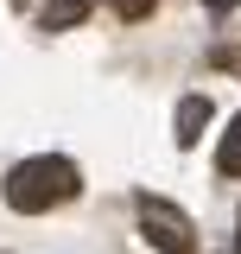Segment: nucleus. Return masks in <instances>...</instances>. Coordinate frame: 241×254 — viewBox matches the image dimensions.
I'll return each instance as SVG.
<instances>
[{"instance_id":"0eeeda50","label":"nucleus","mask_w":241,"mask_h":254,"mask_svg":"<svg viewBox=\"0 0 241 254\" xmlns=\"http://www.w3.org/2000/svg\"><path fill=\"white\" fill-rule=\"evenodd\" d=\"M115 6H120V19H140V13H146L152 0H115Z\"/></svg>"},{"instance_id":"f03ea898","label":"nucleus","mask_w":241,"mask_h":254,"mask_svg":"<svg viewBox=\"0 0 241 254\" xmlns=\"http://www.w3.org/2000/svg\"><path fill=\"white\" fill-rule=\"evenodd\" d=\"M140 235H146L159 254H197L190 216H184L178 203H165V197H140Z\"/></svg>"},{"instance_id":"6e6552de","label":"nucleus","mask_w":241,"mask_h":254,"mask_svg":"<svg viewBox=\"0 0 241 254\" xmlns=\"http://www.w3.org/2000/svg\"><path fill=\"white\" fill-rule=\"evenodd\" d=\"M203 6H210V13H235L241 0H203Z\"/></svg>"},{"instance_id":"423d86ee","label":"nucleus","mask_w":241,"mask_h":254,"mask_svg":"<svg viewBox=\"0 0 241 254\" xmlns=\"http://www.w3.org/2000/svg\"><path fill=\"white\" fill-rule=\"evenodd\" d=\"M216 70H241V45H216Z\"/></svg>"},{"instance_id":"7ed1b4c3","label":"nucleus","mask_w":241,"mask_h":254,"mask_svg":"<svg viewBox=\"0 0 241 254\" xmlns=\"http://www.w3.org/2000/svg\"><path fill=\"white\" fill-rule=\"evenodd\" d=\"M210 95H184L178 102V127H172V140H178V146H197V140H203V127H210Z\"/></svg>"},{"instance_id":"f257e3e1","label":"nucleus","mask_w":241,"mask_h":254,"mask_svg":"<svg viewBox=\"0 0 241 254\" xmlns=\"http://www.w3.org/2000/svg\"><path fill=\"white\" fill-rule=\"evenodd\" d=\"M83 190V172L70 165L63 153H38V159H19L13 172H6V203L19 210V216H45V210H58Z\"/></svg>"},{"instance_id":"1a4fd4ad","label":"nucleus","mask_w":241,"mask_h":254,"mask_svg":"<svg viewBox=\"0 0 241 254\" xmlns=\"http://www.w3.org/2000/svg\"><path fill=\"white\" fill-rule=\"evenodd\" d=\"M235 254H241V235H235Z\"/></svg>"},{"instance_id":"9d476101","label":"nucleus","mask_w":241,"mask_h":254,"mask_svg":"<svg viewBox=\"0 0 241 254\" xmlns=\"http://www.w3.org/2000/svg\"><path fill=\"white\" fill-rule=\"evenodd\" d=\"M83 6H89V0H83Z\"/></svg>"},{"instance_id":"20e7f679","label":"nucleus","mask_w":241,"mask_h":254,"mask_svg":"<svg viewBox=\"0 0 241 254\" xmlns=\"http://www.w3.org/2000/svg\"><path fill=\"white\" fill-rule=\"evenodd\" d=\"M216 172H222V178H241V115L222 127V146H216Z\"/></svg>"},{"instance_id":"39448f33","label":"nucleus","mask_w":241,"mask_h":254,"mask_svg":"<svg viewBox=\"0 0 241 254\" xmlns=\"http://www.w3.org/2000/svg\"><path fill=\"white\" fill-rule=\"evenodd\" d=\"M76 19H83V0H63L58 13H45V26H51V32H63V26H76Z\"/></svg>"}]
</instances>
